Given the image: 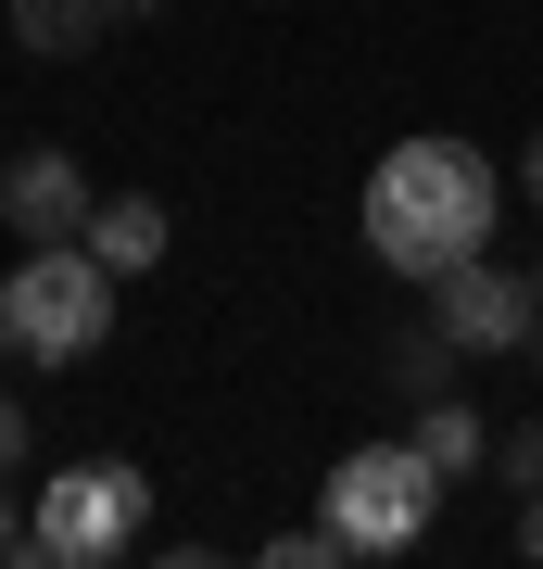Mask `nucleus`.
I'll use <instances>...</instances> for the list:
<instances>
[{"label": "nucleus", "mask_w": 543, "mask_h": 569, "mask_svg": "<svg viewBox=\"0 0 543 569\" xmlns=\"http://www.w3.org/2000/svg\"><path fill=\"white\" fill-rule=\"evenodd\" d=\"M455 367H467V355H455V329H443V317H418V329H392V342H380V380L404 392V406L455 392Z\"/></svg>", "instance_id": "obj_10"}, {"label": "nucleus", "mask_w": 543, "mask_h": 569, "mask_svg": "<svg viewBox=\"0 0 543 569\" xmlns=\"http://www.w3.org/2000/svg\"><path fill=\"white\" fill-rule=\"evenodd\" d=\"M493 216H505L493 152H467V140H392L366 164V253L404 266L418 291L443 279V266L493 253Z\"/></svg>", "instance_id": "obj_1"}, {"label": "nucleus", "mask_w": 543, "mask_h": 569, "mask_svg": "<svg viewBox=\"0 0 543 569\" xmlns=\"http://www.w3.org/2000/svg\"><path fill=\"white\" fill-rule=\"evenodd\" d=\"M519 190H531V203H543V140H531V152H519Z\"/></svg>", "instance_id": "obj_17"}, {"label": "nucleus", "mask_w": 543, "mask_h": 569, "mask_svg": "<svg viewBox=\"0 0 543 569\" xmlns=\"http://www.w3.org/2000/svg\"><path fill=\"white\" fill-rule=\"evenodd\" d=\"M329 531H342V557H404L430 519H443V468H430L418 443H354L342 468H329Z\"/></svg>", "instance_id": "obj_4"}, {"label": "nucleus", "mask_w": 543, "mask_h": 569, "mask_svg": "<svg viewBox=\"0 0 543 569\" xmlns=\"http://www.w3.org/2000/svg\"><path fill=\"white\" fill-rule=\"evenodd\" d=\"M114 13H164V0H114Z\"/></svg>", "instance_id": "obj_18"}, {"label": "nucleus", "mask_w": 543, "mask_h": 569, "mask_svg": "<svg viewBox=\"0 0 543 569\" xmlns=\"http://www.w3.org/2000/svg\"><path fill=\"white\" fill-rule=\"evenodd\" d=\"M0 26H13L39 63H77V51H101V26H127L114 0H0Z\"/></svg>", "instance_id": "obj_8"}, {"label": "nucleus", "mask_w": 543, "mask_h": 569, "mask_svg": "<svg viewBox=\"0 0 543 569\" xmlns=\"http://www.w3.org/2000/svg\"><path fill=\"white\" fill-rule=\"evenodd\" d=\"M404 443H418L430 468H443V481H467V468H493V418L467 406V392H430V406H418V430H404Z\"/></svg>", "instance_id": "obj_9"}, {"label": "nucleus", "mask_w": 543, "mask_h": 569, "mask_svg": "<svg viewBox=\"0 0 543 569\" xmlns=\"http://www.w3.org/2000/svg\"><path fill=\"white\" fill-rule=\"evenodd\" d=\"M164 241H178V216H164L152 190H114V203H89V253L114 266V279H140V266H164Z\"/></svg>", "instance_id": "obj_7"}, {"label": "nucleus", "mask_w": 543, "mask_h": 569, "mask_svg": "<svg viewBox=\"0 0 543 569\" xmlns=\"http://www.w3.org/2000/svg\"><path fill=\"white\" fill-rule=\"evenodd\" d=\"M519 557H543V493H519Z\"/></svg>", "instance_id": "obj_14"}, {"label": "nucleus", "mask_w": 543, "mask_h": 569, "mask_svg": "<svg viewBox=\"0 0 543 569\" xmlns=\"http://www.w3.org/2000/svg\"><path fill=\"white\" fill-rule=\"evenodd\" d=\"M114 266L89 241H26V266H0V355L13 367H89L114 342Z\"/></svg>", "instance_id": "obj_2"}, {"label": "nucleus", "mask_w": 543, "mask_h": 569, "mask_svg": "<svg viewBox=\"0 0 543 569\" xmlns=\"http://www.w3.org/2000/svg\"><path fill=\"white\" fill-rule=\"evenodd\" d=\"M26 545V507H13V493H0V557H13Z\"/></svg>", "instance_id": "obj_15"}, {"label": "nucleus", "mask_w": 543, "mask_h": 569, "mask_svg": "<svg viewBox=\"0 0 543 569\" xmlns=\"http://www.w3.org/2000/svg\"><path fill=\"white\" fill-rule=\"evenodd\" d=\"M140 531H152V468L89 456V468H51V493L26 507V557H51V569H114Z\"/></svg>", "instance_id": "obj_3"}, {"label": "nucleus", "mask_w": 543, "mask_h": 569, "mask_svg": "<svg viewBox=\"0 0 543 569\" xmlns=\"http://www.w3.org/2000/svg\"><path fill=\"white\" fill-rule=\"evenodd\" d=\"M493 481H505V493H543V418L493 430Z\"/></svg>", "instance_id": "obj_11"}, {"label": "nucleus", "mask_w": 543, "mask_h": 569, "mask_svg": "<svg viewBox=\"0 0 543 569\" xmlns=\"http://www.w3.org/2000/svg\"><path fill=\"white\" fill-rule=\"evenodd\" d=\"M89 164L77 152H13L0 164V228H13V241H89Z\"/></svg>", "instance_id": "obj_6"}, {"label": "nucleus", "mask_w": 543, "mask_h": 569, "mask_svg": "<svg viewBox=\"0 0 543 569\" xmlns=\"http://www.w3.org/2000/svg\"><path fill=\"white\" fill-rule=\"evenodd\" d=\"M531 355H543V253H531Z\"/></svg>", "instance_id": "obj_16"}, {"label": "nucleus", "mask_w": 543, "mask_h": 569, "mask_svg": "<svg viewBox=\"0 0 543 569\" xmlns=\"http://www.w3.org/2000/svg\"><path fill=\"white\" fill-rule=\"evenodd\" d=\"M430 317L455 329V355H531V266H493L467 253L430 279Z\"/></svg>", "instance_id": "obj_5"}, {"label": "nucleus", "mask_w": 543, "mask_h": 569, "mask_svg": "<svg viewBox=\"0 0 543 569\" xmlns=\"http://www.w3.org/2000/svg\"><path fill=\"white\" fill-rule=\"evenodd\" d=\"M329 557H342V531H329V519H316V531H279V545H265V569H329Z\"/></svg>", "instance_id": "obj_12"}, {"label": "nucleus", "mask_w": 543, "mask_h": 569, "mask_svg": "<svg viewBox=\"0 0 543 569\" xmlns=\"http://www.w3.org/2000/svg\"><path fill=\"white\" fill-rule=\"evenodd\" d=\"M0 468H26V406L0 392Z\"/></svg>", "instance_id": "obj_13"}]
</instances>
